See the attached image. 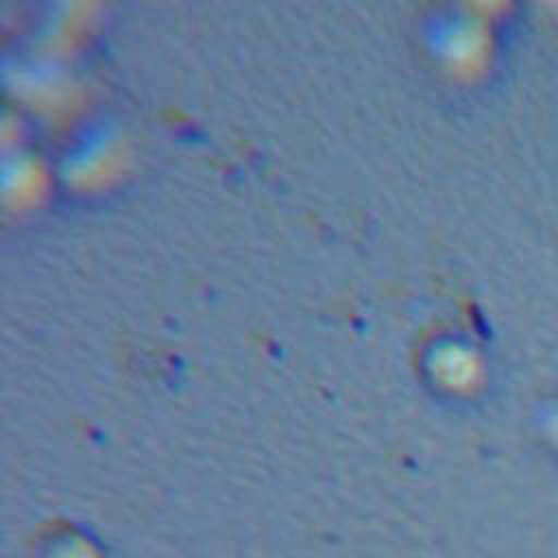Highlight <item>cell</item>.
Masks as SVG:
<instances>
[{"label": "cell", "instance_id": "cell-1", "mask_svg": "<svg viewBox=\"0 0 558 558\" xmlns=\"http://www.w3.org/2000/svg\"><path fill=\"white\" fill-rule=\"evenodd\" d=\"M54 558H100V556L89 541L76 538V541H63L57 547Z\"/></svg>", "mask_w": 558, "mask_h": 558}]
</instances>
